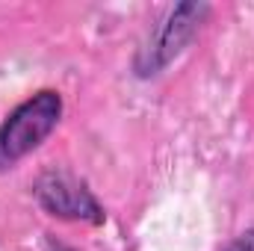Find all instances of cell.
I'll use <instances>...</instances> for the list:
<instances>
[{"label":"cell","mask_w":254,"mask_h":251,"mask_svg":"<svg viewBox=\"0 0 254 251\" xmlns=\"http://www.w3.org/2000/svg\"><path fill=\"white\" fill-rule=\"evenodd\" d=\"M63 119V98L54 89H42L21 101L0 125V169L15 166L33 154Z\"/></svg>","instance_id":"6da1fadb"},{"label":"cell","mask_w":254,"mask_h":251,"mask_svg":"<svg viewBox=\"0 0 254 251\" xmlns=\"http://www.w3.org/2000/svg\"><path fill=\"white\" fill-rule=\"evenodd\" d=\"M207 15L204 3H181L169 12V18L160 24V30L151 36V42L142 48L139 60H136V71L139 77H151L160 74L166 65L172 63L195 36V30L201 27V18Z\"/></svg>","instance_id":"7a4b0ae2"},{"label":"cell","mask_w":254,"mask_h":251,"mask_svg":"<svg viewBox=\"0 0 254 251\" xmlns=\"http://www.w3.org/2000/svg\"><path fill=\"white\" fill-rule=\"evenodd\" d=\"M36 201L42 204L45 213L68 219V222H92L101 225L104 222V210L98 204V198L80 184L74 175L68 172H48L36 181Z\"/></svg>","instance_id":"3957f363"},{"label":"cell","mask_w":254,"mask_h":251,"mask_svg":"<svg viewBox=\"0 0 254 251\" xmlns=\"http://www.w3.org/2000/svg\"><path fill=\"white\" fill-rule=\"evenodd\" d=\"M222 251H254V228L246 231V234H240V237H234Z\"/></svg>","instance_id":"277c9868"}]
</instances>
